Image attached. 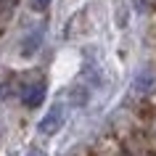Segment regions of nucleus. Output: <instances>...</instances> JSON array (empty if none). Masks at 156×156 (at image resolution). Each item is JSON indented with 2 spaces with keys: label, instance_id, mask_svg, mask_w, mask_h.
<instances>
[{
  "label": "nucleus",
  "instance_id": "1",
  "mask_svg": "<svg viewBox=\"0 0 156 156\" xmlns=\"http://www.w3.org/2000/svg\"><path fill=\"white\" fill-rule=\"evenodd\" d=\"M64 122H66V106L58 101V103H53V106L48 108V114L40 119L37 130H40V135H56V132L64 127Z\"/></svg>",
  "mask_w": 156,
  "mask_h": 156
},
{
  "label": "nucleus",
  "instance_id": "2",
  "mask_svg": "<svg viewBox=\"0 0 156 156\" xmlns=\"http://www.w3.org/2000/svg\"><path fill=\"white\" fill-rule=\"evenodd\" d=\"M135 93H140V95H146V93L156 90V72L151 69V66H146V69H140L138 77H135Z\"/></svg>",
  "mask_w": 156,
  "mask_h": 156
},
{
  "label": "nucleus",
  "instance_id": "3",
  "mask_svg": "<svg viewBox=\"0 0 156 156\" xmlns=\"http://www.w3.org/2000/svg\"><path fill=\"white\" fill-rule=\"evenodd\" d=\"M42 34H45V24H40L34 32H29L24 37V48H21V56L24 58H32L37 50H40V42H42Z\"/></svg>",
  "mask_w": 156,
  "mask_h": 156
},
{
  "label": "nucleus",
  "instance_id": "4",
  "mask_svg": "<svg viewBox=\"0 0 156 156\" xmlns=\"http://www.w3.org/2000/svg\"><path fill=\"white\" fill-rule=\"evenodd\" d=\"M42 98H45V82H34L32 87H29V93H24V106L27 108H37L42 103Z\"/></svg>",
  "mask_w": 156,
  "mask_h": 156
},
{
  "label": "nucleus",
  "instance_id": "5",
  "mask_svg": "<svg viewBox=\"0 0 156 156\" xmlns=\"http://www.w3.org/2000/svg\"><path fill=\"white\" fill-rule=\"evenodd\" d=\"M29 5H32V11H37V13H42V11H48L50 0H29Z\"/></svg>",
  "mask_w": 156,
  "mask_h": 156
},
{
  "label": "nucleus",
  "instance_id": "6",
  "mask_svg": "<svg viewBox=\"0 0 156 156\" xmlns=\"http://www.w3.org/2000/svg\"><path fill=\"white\" fill-rule=\"evenodd\" d=\"M27 156H45V154H42V151H29Z\"/></svg>",
  "mask_w": 156,
  "mask_h": 156
}]
</instances>
